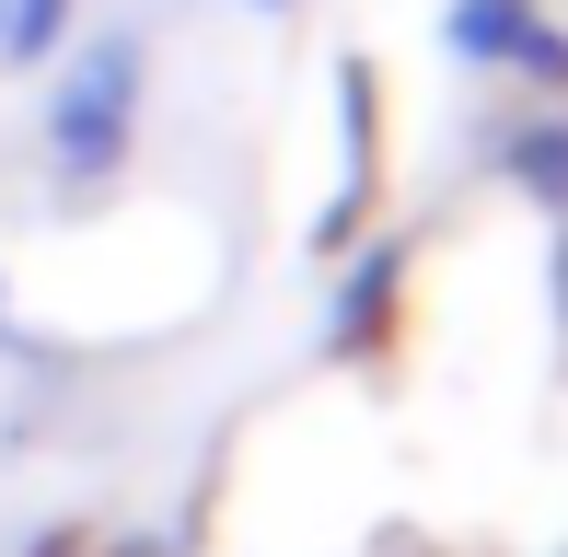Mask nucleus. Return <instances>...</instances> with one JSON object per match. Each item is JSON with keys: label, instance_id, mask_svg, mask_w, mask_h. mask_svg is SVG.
Wrapping results in <instances>:
<instances>
[{"label": "nucleus", "instance_id": "2", "mask_svg": "<svg viewBox=\"0 0 568 557\" xmlns=\"http://www.w3.org/2000/svg\"><path fill=\"white\" fill-rule=\"evenodd\" d=\"M82 23H93V0H0V82H36Z\"/></svg>", "mask_w": 568, "mask_h": 557}, {"label": "nucleus", "instance_id": "1", "mask_svg": "<svg viewBox=\"0 0 568 557\" xmlns=\"http://www.w3.org/2000/svg\"><path fill=\"white\" fill-rule=\"evenodd\" d=\"M140 117H151V36L140 23H82L59 59L36 70V186L47 210H105L116 174L140 163Z\"/></svg>", "mask_w": 568, "mask_h": 557}, {"label": "nucleus", "instance_id": "3", "mask_svg": "<svg viewBox=\"0 0 568 557\" xmlns=\"http://www.w3.org/2000/svg\"><path fill=\"white\" fill-rule=\"evenodd\" d=\"M0 361H23V302H12V267H0Z\"/></svg>", "mask_w": 568, "mask_h": 557}]
</instances>
